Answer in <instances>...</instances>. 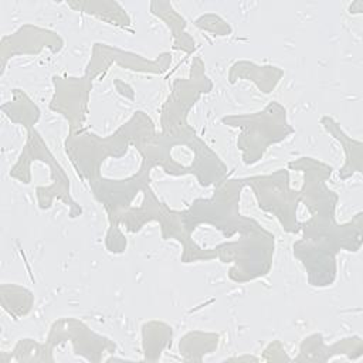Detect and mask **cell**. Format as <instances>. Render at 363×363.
Segmentation results:
<instances>
[{"label": "cell", "instance_id": "obj_1", "mask_svg": "<svg viewBox=\"0 0 363 363\" xmlns=\"http://www.w3.org/2000/svg\"><path fill=\"white\" fill-rule=\"evenodd\" d=\"M50 47L52 52H58L62 48V38L48 30L26 24L20 27L14 34L4 35L1 38V60H3V71L6 67L7 58L17 50V54H37L44 47Z\"/></svg>", "mask_w": 363, "mask_h": 363}]
</instances>
